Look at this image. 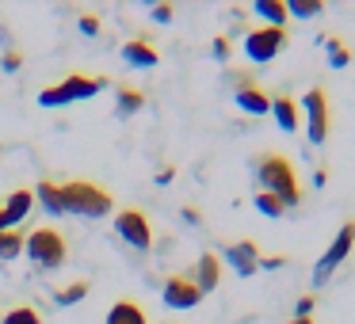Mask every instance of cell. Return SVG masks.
Instances as JSON below:
<instances>
[{"mask_svg": "<svg viewBox=\"0 0 355 324\" xmlns=\"http://www.w3.org/2000/svg\"><path fill=\"white\" fill-rule=\"evenodd\" d=\"M252 172H256V183H260V191L275 195V199L283 202L286 210L302 206V187H298V176H294V164L286 161L283 153H275V149H263V153H256Z\"/></svg>", "mask_w": 355, "mask_h": 324, "instance_id": "obj_1", "label": "cell"}, {"mask_svg": "<svg viewBox=\"0 0 355 324\" xmlns=\"http://www.w3.org/2000/svg\"><path fill=\"white\" fill-rule=\"evenodd\" d=\"M65 214L77 217H107L115 210V199H111L107 187L92 183V179H65Z\"/></svg>", "mask_w": 355, "mask_h": 324, "instance_id": "obj_2", "label": "cell"}, {"mask_svg": "<svg viewBox=\"0 0 355 324\" xmlns=\"http://www.w3.org/2000/svg\"><path fill=\"white\" fill-rule=\"evenodd\" d=\"M107 84H111L107 77H85V73H69L65 80L42 88V92H39V103H42V107H65V103H77V100H88V96L103 92Z\"/></svg>", "mask_w": 355, "mask_h": 324, "instance_id": "obj_3", "label": "cell"}, {"mask_svg": "<svg viewBox=\"0 0 355 324\" xmlns=\"http://www.w3.org/2000/svg\"><path fill=\"white\" fill-rule=\"evenodd\" d=\"M24 252L31 255V263L42 267V271H58V267H65V260H69V244H65V237L58 229H50V225L27 233Z\"/></svg>", "mask_w": 355, "mask_h": 324, "instance_id": "obj_4", "label": "cell"}, {"mask_svg": "<svg viewBox=\"0 0 355 324\" xmlns=\"http://www.w3.org/2000/svg\"><path fill=\"white\" fill-rule=\"evenodd\" d=\"M286 46H291L286 27H248L245 31V57L256 65H268L271 57H279Z\"/></svg>", "mask_w": 355, "mask_h": 324, "instance_id": "obj_5", "label": "cell"}, {"mask_svg": "<svg viewBox=\"0 0 355 324\" xmlns=\"http://www.w3.org/2000/svg\"><path fill=\"white\" fill-rule=\"evenodd\" d=\"M352 248H355V222H344L340 225V233L332 237V244L324 248V255L317 260V267H313V286H324L332 278V271L340 267V263L352 255Z\"/></svg>", "mask_w": 355, "mask_h": 324, "instance_id": "obj_6", "label": "cell"}, {"mask_svg": "<svg viewBox=\"0 0 355 324\" xmlns=\"http://www.w3.org/2000/svg\"><path fill=\"white\" fill-rule=\"evenodd\" d=\"M115 233L134 248V252H149V248H153V225H149V217L141 214L138 206L119 210L115 214Z\"/></svg>", "mask_w": 355, "mask_h": 324, "instance_id": "obj_7", "label": "cell"}, {"mask_svg": "<svg viewBox=\"0 0 355 324\" xmlns=\"http://www.w3.org/2000/svg\"><path fill=\"white\" fill-rule=\"evenodd\" d=\"M302 111H306V130H309V145H324L329 141V92L321 84L309 88L302 96Z\"/></svg>", "mask_w": 355, "mask_h": 324, "instance_id": "obj_8", "label": "cell"}, {"mask_svg": "<svg viewBox=\"0 0 355 324\" xmlns=\"http://www.w3.org/2000/svg\"><path fill=\"white\" fill-rule=\"evenodd\" d=\"M161 298H164V305H168V309H191V305H199L202 290L195 286L191 271H176V275H164Z\"/></svg>", "mask_w": 355, "mask_h": 324, "instance_id": "obj_9", "label": "cell"}, {"mask_svg": "<svg viewBox=\"0 0 355 324\" xmlns=\"http://www.w3.org/2000/svg\"><path fill=\"white\" fill-rule=\"evenodd\" d=\"M222 255L233 263V271H237L241 278H252L256 271H260V244L256 240H230V244H222Z\"/></svg>", "mask_w": 355, "mask_h": 324, "instance_id": "obj_10", "label": "cell"}, {"mask_svg": "<svg viewBox=\"0 0 355 324\" xmlns=\"http://www.w3.org/2000/svg\"><path fill=\"white\" fill-rule=\"evenodd\" d=\"M31 206H35V191H31V187H16L8 199L0 202V233L16 229V225L31 214Z\"/></svg>", "mask_w": 355, "mask_h": 324, "instance_id": "obj_11", "label": "cell"}, {"mask_svg": "<svg viewBox=\"0 0 355 324\" xmlns=\"http://www.w3.org/2000/svg\"><path fill=\"white\" fill-rule=\"evenodd\" d=\"M191 278L202 294L218 290V282H222V260H218V252H202L199 263H195V271H191Z\"/></svg>", "mask_w": 355, "mask_h": 324, "instance_id": "obj_12", "label": "cell"}, {"mask_svg": "<svg viewBox=\"0 0 355 324\" xmlns=\"http://www.w3.org/2000/svg\"><path fill=\"white\" fill-rule=\"evenodd\" d=\"M35 199H39V206L46 210V214H54V217L65 214V191H62L58 179H39V183H35Z\"/></svg>", "mask_w": 355, "mask_h": 324, "instance_id": "obj_13", "label": "cell"}, {"mask_svg": "<svg viewBox=\"0 0 355 324\" xmlns=\"http://www.w3.org/2000/svg\"><path fill=\"white\" fill-rule=\"evenodd\" d=\"M123 62L134 65V69H153V65H161V54H157V46H149L146 39H130L123 46Z\"/></svg>", "mask_w": 355, "mask_h": 324, "instance_id": "obj_14", "label": "cell"}, {"mask_svg": "<svg viewBox=\"0 0 355 324\" xmlns=\"http://www.w3.org/2000/svg\"><path fill=\"white\" fill-rule=\"evenodd\" d=\"M271 115H275V123H279V130H283V134L298 130V103H294L286 92L271 96Z\"/></svg>", "mask_w": 355, "mask_h": 324, "instance_id": "obj_15", "label": "cell"}, {"mask_svg": "<svg viewBox=\"0 0 355 324\" xmlns=\"http://www.w3.org/2000/svg\"><path fill=\"white\" fill-rule=\"evenodd\" d=\"M103 324H149V316H146V309H141L138 301L119 298L115 305L107 309V321H103Z\"/></svg>", "mask_w": 355, "mask_h": 324, "instance_id": "obj_16", "label": "cell"}, {"mask_svg": "<svg viewBox=\"0 0 355 324\" xmlns=\"http://www.w3.org/2000/svg\"><path fill=\"white\" fill-rule=\"evenodd\" d=\"M233 100H237V107L248 111V115H268V111H271V96L263 92V88H256V84L233 92Z\"/></svg>", "mask_w": 355, "mask_h": 324, "instance_id": "obj_17", "label": "cell"}, {"mask_svg": "<svg viewBox=\"0 0 355 324\" xmlns=\"http://www.w3.org/2000/svg\"><path fill=\"white\" fill-rule=\"evenodd\" d=\"M146 107V92L141 88H119L115 92V115L119 118H130V115H138V111Z\"/></svg>", "mask_w": 355, "mask_h": 324, "instance_id": "obj_18", "label": "cell"}, {"mask_svg": "<svg viewBox=\"0 0 355 324\" xmlns=\"http://www.w3.org/2000/svg\"><path fill=\"white\" fill-rule=\"evenodd\" d=\"M256 16L263 19V27H286V0H256Z\"/></svg>", "mask_w": 355, "mask_h": 324, "instance_id": "obj_19", "label": "cell"}, {"mask_svg": "<svg viewBox=\"0 0 355 324\" xmlns=\"http://www.w3.org/2000/svg\"><path fill=\"white\" fill-rule=\"evenodd\" d=\"M324 50H329V65H332V69H344V65L352 62V50H347V42L340 39V35H324Z\"/></svg>", "mask_w": 355, "mask_h": 324, "instance_id": "obj_20", "label": "cell"}, {"mask_svg": "<svg viewBox=\"0 0 355 324\" xmlns=\"http://www.w3.org/2000/svg\"><path fill=\"white\" fill-rule=\"evenodd\" d=\"M0 324H42V313L35 305H27V301H19V305H12L8 313H4Z\"/></svg>", "mask_w": 355, "mask_h": 324, "instance_id": "obj_21", "label": "cell"}, {"mask_svg": "<svg viewBox=\"0 0 355 324\" xmlns=\"http://www.w3.org/2000/svg\"><path fill=\"white\" fill-rule=\"evenodd\" d=\"M24 233L19 229H4L0 233V260H16L19 252H24Z\"/></svg>", "mask_w": 355, "mask_h": 324, "instance_id": "obj_22", "label": "cell"}, {"mask_svg": "<svg viewBox=\"0 0 355 324\" xmlns=\"http://www.w3.org/2000/svg\"><path fill=\"white\" fill-rule=\"evenodd\" d=\"M88 290H92V286H88L85 278H80V282L62 286V290L54 294V301H58V305H77V301H85V298H88Z\"/></svg>", "mask_w": 355, "mask_h": 324, "instance_id": "obj_23", "label": "cell"}, {"mask_svg": "<svg viewBox=\"0 0 355 324\" xmlns=\"http://www.w3.org/2000/svg\"><path fill=\"white\" fill-rule=\"evenodd\" d=\"M321 0H286V16H294V19H313V16H321Z\"/></svg>", "mask_w": 355, "mask_h": 324, "instance_id": "obj_24", "label": "cell"}, {"mask_svg": "<svg viewBox=\"0 0 355 324\" xmlns=\"http://www.w3.org/2000/svg\"><path fill=\"white\" fill-rule=\"evenodd\" d=\"M252 206L260 210L263 217H283L286 214V206L275 199V195H268V191H256V199H252Z\"/></svg>", "mask_w": 355, "mask_h": 324, "instance_id": "obj_25", "label": "cell"}, {"mask_svg": "<svg viewBox=\"0 0 355 324\" xmlns=\"http://www.w3.org/2000/svg\"><path fill=\"white\" fill-rule=\"evenodd\" d=\"M0 69H4V73H19V69H24V50H4Z\"/></svg>", "mask_w": 355, "mask_h": 324, "instance_id": "obj_26", "label": "cell"}, {"mask_svg": "<svg viewBox=\"0 0 355 324\" xmlns=\"http://www.w3.org/2000/svg\"><path fill=\"white\" fill-rule=\"evenodd\" d=\"M210 50H214V57H218V62H230V54H233V42H230V35H218V39L210 42Z\"/></svg>", "mask_w": 355, "mask_h": 324, "instance_id": "obj_27", "label": "cell"}, {"mask_svg": "<svg viewBox=\"0 0 355 324\" xmlns=\"http://www.w3.org/2000/svg\"><path fill=\"white\" fill-rule=\"evenodd\" d=\"M313 309H317V294H302L294 301V316H313Z\"/></svg>", "mask_w": 355, "mask_h": 324, "instance_id": "obj_28", "label": "cell"}, {"mask_svg": "<svg viewBox=\"0 0 355 324\" xmlns=\"http://www.w3.org/2000/svg\"><path fill=\"white\" fill-rule=\"evenodd\" d=\"M77 24H80V31H85V35H92V39L100 35V19H96V16H88V12L77 19Z\"/></svg>", "mask_w": 355, "mask_h": 324, "instance_id": "obj_29", "label": "cell"}, {"mask_svg": "<svg viewBox=\"0 0 355 324\" xmlns=\"http://www.w3.org/2000/svg\"><path fill=\"white\" fill-rule=\"evenodd\" d=\"M286 267V255H260V271H279Z\"/></svg>", "mask_w": 355, "mask_h": 324, "instance_id": "obj_30", "label": "cell"}, {"mask_svg": "<svg viewBox=\"0 0 355 324\" xmlns=\"http://www.w3.org/2000/svg\"><path fill=\"white\" fill-rule=\"evenodd\" d=\"M172 16H176V12H172V4H157V8H153L157 24H172Z\"/></svg>", "mask_w": 355, "mask_h": 324, "instance_id": "obj_31", "label": "cell"}, {"mask_svg": "<svg viewBox=\"0 0 355 324\" xmlns=\"http://www.w3.org/2000/svg\"><path fill=\"white\" fill-rule=\"evenodd\" d=\"M180 214H184V222H187V225H202V214H199V206H184Z\"/></svg>", "mask_w": 355, "mask_h": 324, "instance_id": "obj_32", "label": "cell"}, {"mask_svg": "<svg viewBox=\"0 0 355 324\" xmlns=\"http://www.w3.org/2000/svg\"><path fill=\"white\" fill-rule=\"evenodd\" d=\"M172 176H176V168H161L157 172V183H172Z\"/></svg>", "mask_w": 355, "mask_h": 324, "instance_id": "obj_33", "label": "cell"}, {"mask_svg": "<svg viewBox=\"0 0 355 324\" xmlns=\"http://www.w3.org/2000/svg\"><path fill=\"white\" fill-rule=\"evenodd\" d=\"M324 183H329V172L317 168V172H313V187H324Z\"/></svg>", "mask_w": 355, "mask_h": 324, "instance_id": "obj_34", "label": "cell"}, {"mask_svg": "<svg viewBox=\"0 0 355 324\" xmlns=\"http://www.w3.org/2000/svg\"><path fill=\"white\" fill-rule=\"evenodd\" d=\"M286 324H313V316H291Z\"/></svg>", "mask_w": 355, "mask_h": 324, "instance_id": "obj_35", "label": "cell"}]
</instances>
